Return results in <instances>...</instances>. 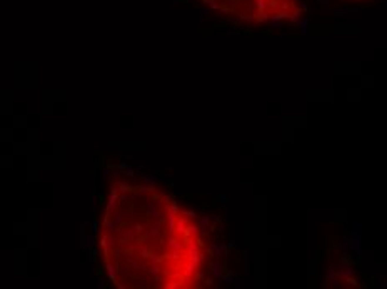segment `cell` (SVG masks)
I'll use <instances>...</instances> for the list:
<instances>
[{"instance_id":"obj_1","label":"cell","mask_w":387,"mask_h":289,"mask_svg":"<svg viewBox=\"0 0 387 289\" xmlns=\"http://www.w3.org/2000/svg\"><path fill=\"white\" fill-rule=\"evenodd\" d=\"M102 248L112 278L132 288H190L200 281L205 263L195 219L172 197L149 187L114 194Z\"/></svg>"},{"instance_id":"obj_2","label":"cell","mask_w":387,"mask_h":289,"mask_svg":"<svg viewBox=\"0 0 387 289\" xmlns=\"http://www.w3.org/2000/svg\"><path fill=\"white\" fill-rule=\"evenodd\" d=\"M220 14L242 22L264 24L272 20H295L300 14L299 0H202Z\"/></svg>"}]
</instances>
